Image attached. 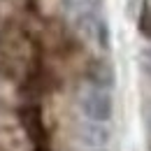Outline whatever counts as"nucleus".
Here are the masks:
<instances>
[{"mask_svg":"<svg viewBox=\"0 0 151 151\" xmlns=\"http://www.w3.org/2000/svg\"><path fill=\"white\" fill-rule=\"evenodd\" d=\"M77 105H79L81 114L95 123H107L114 114V102L109 91L102 88V86H95V84H88L79 91Z\"/></svg>","mask_w":151,"mask_h":151,"instance_id":"nucleus-1","label":"nucleus"},{"mask_svg":"<svg viewBox=\"0 0 151 151\" xmlns=\"http://www.w3.org/2000/svg\"><path fill=\"white\" fill-rule=\"evenodd\" d=\"M77 137H79L81 144L98 149V147H105V144H107V139H109V130L105 128V123L84 121V123H79V128H77Z\"/></svg>","mask_w":151,"mask_h":151,"instance_id":"nucleus-2","label":"nucleus"},{"mask_svg":"<svg viewBox=\"0 0 151 151\" xmlns=\"http://www.w3.org/2000/svg\"><path fill=\"white\" fill-rule=\"evenodd\" d=\"M91 84L95 86H102V88H107L109 84H112V70L105 65V63H95L93 68V75H91Z\"/></svg>","mask_w":151,"mask_h":151,"instance_id":"nucleus-3","label":"nucleus"},{"mask_svg":"<svg viewBox=\"0 0 151 151\" xmlns=\"http://www.w3.org/2000/svg\"><path fill=\"white\" fill-rule=\"evenodd\" d=\"M144 68H147V72L151 75V49L144 54Z\"/></svg>","mask_w":151,"mask_h":151,"instance_id":"nucleus-4","label":"nucleus"}]
</instances>
